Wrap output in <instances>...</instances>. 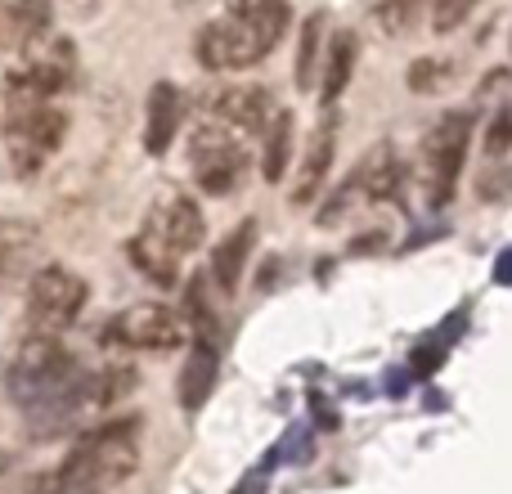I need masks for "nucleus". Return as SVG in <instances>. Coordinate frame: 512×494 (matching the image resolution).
<instances>
[{
  "label": "nucleus",
  "mask_w": 512,
  "mask_h": 494,
  "mask_svg": "<svg viewBox=\"0 0 512 494\" xmlns=\"http://www.w3.org/2000/svg\"><path fill=\"white\" fill-rule=\"evenodd\" d=\"M283 32H288V5L261 9V14H225L198 32L194 54L207 72L252 68L279 45Z\"/></svg>",
  "instance_id": "nucleus-1"
},
{
  "label": "nucleus",
  "mask_w": 512,
  "mask_h": 494,
  "mask_svg": "<svg viewBox=\"0 0 512 494\" xmlns=\"http://www.w3.org/2000/svg\"><path fill=\"white\" fill-rule=\"evenodd\" d=\"M68 477L86 481L95 490H113L140 468V414L135 418H113L99 423L72 445V454L59 463Z\"/></svg>",
  "instance_id": "nucleus-2"
},
{
  "label": "nucleus",
  "mask_w": 512,
  "mask_h": 494,
  "mask_svg": "<svg viewBox=\"0 0 512 494\" xmlns=\"http://www.w3.org/2000/svg\"><path fill=\"white\" fill-rule=\"evenodd\" d=\"M63 135H68V113L54 108L50 99H9L5 144L18 176H36L41 162L63 144Z\"/></svg>",
  "instance_id": "nucleus-3"
},
{
  "label": "nucleus",
  "mask_w": 512,
  "mask_h": 494,
  "mask_svg": "<svg viewBox=\"0 0 512 494\" xmlns=\"http://www.w3.org/2000/svg\"><path fill=\"white\" fill-rule=\"evenodd\" d=\"M86 279L68 265H41L36 279L27 283V328L32 337H54L63 328L77 324V315L86 310Z\"/></svg>",
  "instance_id": "nucleus-4"
},
{
  "label": "nucleus",
  "mask_w": 512,
  "mask_h": 494,
  "mask_svg": "<svg viewBox=\"0 0 512 494\" xmlns=\"http://www.w3.org/2000/svg\"><path fill=\"white\" fill-rule=\"evenodd\" d=\"M468 144H472V113L468 108H454L441 122L427 131L423 140V176H427V198L432 207H445L454 198L459 185V171L468 162Z\"/></svg>",
  "instance_id": "nucleus-5"
},
{
  "label": "nucleus",
  "mask_w": 512,
  "mask_h": 494,
  "mask_svg": "<svg viewBox=\"0 0 512 494\" xmlns=\"http://www.w3.org/2000/svg\"><path fill=\"white\" fill-rule=\"evenodd\" d=\"M189 324L180 310L158 306V301H144V306H131L108 324V342L117 346H135V351H176L185 346Z\"/></svg>",
  "instance_id": "nucleus-6"
},
{
  "label": "nucleus",
  "mask_w": 512,
  "mask_h": 494,
  "mask_svg": "<svg viewBox=\"0 0 512 494\" xmlns=\"http://www.w3.org/2000/svg\"><path fill=\"white\" fill-rule=\"evenodd\" d=\"M203 113L216 117V122H225L239 135H256V131H270L279 108H274V99L265 86H225V90H212Z\"/></svg>",
  "instance_id": "nucleus-7"
},
{
  "label": "nucleus",
  "mask_w": 512,
  "mask_h": 494,
  "mask_svg": "<svg viewBox=\"0 0 512 494\" xmlns=\"http://www.w3.org/2000/svg\"><path fill=\"white\" fill-rule=\"evenodd\" d=\"M149 225L153 234H158L162 243H171L180 256H189V252H198L207 239V221H203V207L194 203L189 194H180V189H171V194H162L158 203H153V212H149Z\"/></svg>",
  "instance_id": "nucleus-8"
},
{
  "label": "nucleus",
  "mask_w": 512,
  "mask_h": 494,
  "mask_svg": "<svg viewBox=\"0 0 512 494\" xmlns=\"http://www.w3.org/2000/svg\"><path fill=\"white\" fill-rule=\"evenodd\" d=\"M36 247H41L36 225L0 221V292L27 288L36 279Z\"/></svg>",
  "instance_id": "nucleus-9"
},
{
  "label": "nucleus",
  "mask_w": 512,
  "mask_h": 494,
  "mask_svg": "<svg viewBox=\"0 0 512 494\" xmlns=\"http://www.w3.org/2000/svg\"><path fill=\"white\" fill-rule=\"evenodd\" d=\"M180 117H185V95L171 81H158L149 90V117H144V149L153 158H162L171 149V140L180 131Z\"/></svg>",
  "instance_id": "nucleus-10"
},
{
  "label": "nucleus",
  "mask_w": 512,
  "mask_h": 494,
  "mask_svg": "<svg viewBox=\"0 0 512 494\" xmlns=\"http://www.w3.org/2000/svg\"><path fill=\"white\" fill-rule=\"evenodd\" d=\"M355 180H360V194L369 203H396L400 189H405V162H400V153L391 144H382L360 162Z\"/></svg>",
  "instance_id": "nucleus-11"
},
{
  "label": "nucleus",
  "mask_w": 512,
  "mask_h": 494,
  "mask_svg": "<svg viewBox=\"0 0 512 494\" xmlns=\"http://www.w3.org/2000/svg\"><path fill=\"white\" fill-rule=\"evenodd\" d=\"M126 256H131L135 270L149 274V283H158V288H176V283H180V252L171 243H162L149 225H144V230L126 243Z\"/></svg>",
  "instance_id": "nucleus-12"
},
{
  "label": "nucleus",
  "mask_w": 512,
  "mask_h": 494,
  "mask_svg": "<svg viewBox=\"0 0 512 494\" xmlns=\"http://www.w3.org/2000/svg\"><path fill=\"white\" fill-rule=\"evenodd\" d=\"M333 153H337V117H328L315 131V140H310L301 176H297V185H292V203L297 207H310V198L319 194V185L328 180V167H333Z\"/></svg>",
  "instance_id": "nucleus-13"
},
{
  "label": "nucleus",
  "mask_w": 512,
  "mask_h": 494,
  "mask_svg": "<svg viewBox=\"0 0 512 494\" xmlns=\"http://www.w3.org/2000/svg\"><path fill=\"white\" fill-rule=\"evenodd\" d=\"M252 243H256V221H239L212 252V274L221 283V292H234L243 283V270H248V256H252Z\"/></svg>",
  "instance_id": "nucleus-14"
},
{
  "label": "nucleus",
  "mask_w": 512,
  "mask_h": 494,
  "mask_svg": "<svg viewBox=\"0 0 512 494\" xmlns=\"http://www.w3.org/2000/svg\"><path fill=\"white\" fill-rule=\"evenodd\" d=\"M216 369H221L216 346L212 342H198L194 351H189L185 369H180V409H185V414H198V409L207 405L212 382H216Z\"/></svg>",
  "instance_id": "nucleus-15"
},
{
  "label": "nucleus",
  "mask_w": 512,
  "mask_h": 494,
  "mask_svg": "<svg viewBox=\"0 0 512 494\" xmlns=\"http://www.w3.org/2000/svg\"><path fill=\"white\" fill-rule=\"evenodd\" d=\"M355 59H360V41H355V32H337L324 50V72H319V99H324V104H337L342 90L351 86Z\"/></svg>",
  "instance_id": "nucleus-16"
},
{
  "label": "nucleus",
  "mask_w": 512,
  "mask_h": 494,
  "mask_svg": "<svg viewBox=\"0 0 512 494\" xmlns=\"http://www.w3.org/2000/svg\"><path fill=\"white\" fill-rule=\"evenodd\" d=\"M292 113L283 108L279 117H274V126L265 131V153H261V176L270 180V185H279L283 176H288L292 167Z\"/></svg>",
  "instance_id": "nucleus-17"
},
{
  "label": "nucleus",
  "mask_w": 512,
  "mask_h": 494,
  "mask_svg": "<svg viewBox=\"0 0 512 494\" xmlns=\"http://www.w3.org/2000/svg\"><path fill=\"white\" fill-rule=\"evenodd\" d=\"M423 18H427V0H382V5H373L369 23L382 36H409Z\"/></svg>",
  "instance_id": "nucleus-18"
},
{
  "label": "nucleus",
  "mask_w": 512,
  "mask_h": 494,
  "mask_svg": "<svg viewBox=\"0 0 512 494\" xmlns=\"http://www.w3.org/2000/svg\"><path fill=\"white\" fill-rule=\"evenodd\" d=\"M319 41H324V14L301 23V45H297V86L315 90V63H319Z\"/></svg>",
  "instance_id": "nucleus-19"
},
{
  "label": "nucleus",
  "mask_w": 512,
  "mask_h": 494,
  "mask_svg": "<svg viewBox=\"0 0 512 494\" xmlns=\"http://www.w3.org/2000/svg\"><path fill=\"white\" fill-rule=\"evenodd\" d=\"M450 77H454V63L441 59V54L414 59V63H409V72H405V81H409V90H414V95H436V90H441Z\"/></svg>",
  "instance_id": "nucleus-20"
},
{
  "label": "nucleus",
  "mask_w": 512,
  "mask_h": 494,
  "mask_svg": "<svg viewBox=\"0 0 512 494\" xmlns=\"http://www.w3.org/2000/svg\"><path fill=\"white\" fill-rule=\"evenodd\" d=\"M472 9H477V0H427V27L436 36H450L468 23Z\"/></svg>",
  "instance_id": "nucleus-21"
},
{
  "label": "nucleus",
  "mask_w": 512,
  "mask_h": 494,
  "mask_svg": "<svg viewBox=\"0 0 512 494\" xmlns=\"http://www.w3.org/2000/svg\"><path fill=\"white\" fill-rule=\"evenodd\" d=\"M486 153L490 158H504V153L512 149V108H499L495 117H490V126H486Z\"/></svg>",
  "instance_id": "nucleus-22"
},
{
  "label": "nucleus",
  "mask_w": 512,
  "mask_h": 494,
  "mask_svg": "<svg viewBox=\"0 0 512 494\" xmlns=\"http://www.w3.org/2000/svg\"><path fill=\"white\" fill-rule=\"evenodd\" d=\"M27 494H104V490H95V486H86V481L68 477L63 468H54V472H45V477L36 481Z\"/></svg>",
  "instance_id": "nucleus-23"
},
{
  "label": "nucleus",
  "mask_w": 512,
  "mask_h": 494,
  "mask_svg": "<svg viewBox=\"0 0 512 494\" xmlns=\"http://www.w3.org/2000/svg\"><path fill=\"white\" fill-rule=\"evenodd\" d=\"M477 194L486 198V203H504L512 194V167H486L477 180Z\"/></svg>",
  "instance_id": "nucleus-24"
},
{
  "label": "nucleus",
  "mask_w": 512,
  "mask_h": 494,
  "mask_svg": "<svg viewBox=\"0 0 512 494\" xmlns=\"http://www.w3.org/2000/svg\"><path fill=\"white\" fill-rule=\"evenodd\" d=\"M230 14H261V9H274V5H288V0H225Z\"/></svg>",
  "instance_id": "nucleus-25"
},
{
  "label": "nucleus",
  "mask_w": 512,
  "mask_h": 494,
  "mask_svg": "<svg viewBox=\"0 0 512 494\" xmlns=\"http://www.w3.org/2000/svg\"><path fill=\"white\" fill-rule=\"evenodd\" d=\"M99 5H104V0H68V9H72V14H95Z\"/></svg>",
  "instance_id": "nucleus-26"
},
{
  "label": "nucleus",
  "mask_w": 512,
  "mask_h": 494,
  "mask_svg": "<svg viewBox=\"0 0 512 494\" xmlns=\"http://www.w3.org/2000/svg\"><path fill=\"white\" fill-rule=\"evenodd\" d=\"M499 279L512 283V256H504V261H499Z\"/></svg>",
  "instance_id": "nucleus-27"
}]
</instances>
